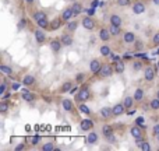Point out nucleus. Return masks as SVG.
Masks as SVG:
<instances>
[{
    "instance_id": "obj_14",
    "label": "nucleus",
    "mask_w": 159,
    "mask_h": 151,
    "mask_svg": "<svg viewBox=\"0 0 159 151\" xmlns=\"http://www.w3.org/2000/svg\"><path fill=\"white\" fill-rule=\"evenodd\" d=\"M135 41H137V35L133 31H124L123 32V42L126 45H134Z\"/></svg>"
},
{
    "instance_id": "obj_43",
    "label": "nucleus",
    "mask_w": 159,
    "mask_h": 151,
    "mask_svg": "<svg viewBox=\"0 0 159 151\" xmlns=\"http://www.w3.org/2000/svg\"><path fill=\"white\" fill-rule=\"evenodd\" d=\"M30 144L27 143V140L25 141H21V143H18V144H16V146H14V151H24V150H28L30 149Z\"/></svg>"
},
{
    "instance_id": "obj_51",
    "label": "nucleus",
    "mask_w": 159,
    "mask_h": 151,
    "mask_svg": "<svg viewBox=\"0 0 159 151\" xmlns=\"http://www.w3.org/2000/svg\"><path fill=\"white\" fill-rule=\"evenodd\" d=\"M144 48V45H143V42L140 41V39H137V41L134 42V49L135 50H141Z\"/></svg>"
},
{
    "instance_id": "obj_38",
    "label": "nucleus",
    "mask_w": 159,
    "mask_h": 151,
    "mask_svg": "<svg viewBox=\"0 0 159 151\" xmlns=\"http://www.w3.org/2000/svg\"><path fill=\"white\" fill-rule=\"evenodd\" d=\"M148 108H149V111H159V98H152L151 101H149V104H148Z\"/></svg>"
},
{
    "instance_id": "obj_12",
    "label": "nucleus",
    "mask_w": 159,
    "mask_h": 151,
    "mask_svg": "<svg viewBox=\"0 0 159 151\" xmlns=\"http://www.w3.org/2000/svg\"><path fill=\"white\" fill-rule=\"evenodd\" d=\"M102 66H103V63H101V60H99V59H92V60L89 62V72H91V74H99Z\"/></svg>"
},
{
    "instance_id": "obj_4",
    "label": "nucleus",
    "mask_w": 159,
    "mask_h": 151,
    "mask_svg": "<svg viewBox=\"0 0 159 151\" xmlns=\"http://www.w3.org/2000/svg\"><path fill=\"white\" fill-rule=\"evenodd\" d=\"M49 48H50V50H52V53L59 55V53L61 52V49L64 48V45L60 38H52L49 41Z\"/></svg>"
},
{
    "instance_id": "obj_36",
    "label": "nucleus",
    "mask_w": 159,
    "mask_h": 151,
    "mask_svg": "<svg viewBox=\"0 0 159 151\" xmlns=\"http://www.w3.org/2000/svg\"><path fill=\"white\" fill-rule=\"evenodd\" d=\"M22 99L27 102H32L36 99V94L30 92V91H22Z\"/></svg>"
},
{
    "instance_id": "obj_46",
    "label": "nucleus",
    "mask_w": 159,
    "mask_h": 151,
    "mask_svg": "<svg viewBox=\"0 0 159 151\" xmlns=\"http://www.w3.org/2000/svg\"><path fill=\"white\" fill-rule=\"evenodd\" d=\"M134 123H137V125H138V126H141V127H143V129H144V130H147L145 119H144V118H143V116H138V118H137V119H135V122H134Z\"/></svg>"
},
{
    "instance_id": "obj_17",
    "label": "nucleus",
    "mask_w": 159,
    "mask_h": 151,
    "mask_svg": "<svg viewBox=\"0 0 159 151\" xmlns=\"http://www.w3.org/2000/svg\"><path fill=\"white\" fill-rule=\"evenodd\" d=\"M60 17H61V20L64 21V24H66V22H69V21H71L73 17H74V11H73L71 6H69V7L64 8V10L61 11Z\"/></svg>"
},
{
    "instance_id": "obj_47",
    "label": "nucleus",
    "mask_w": 159,
    "mask_h": 151,
    "mask_svg": "<svg viewBox=\"0 0 159 151\" xmlns=\"http://www.w3.org/2000/svg\"><path fill=\"white\" fill-rule=\"evenodd\" d=\"M151 42H152V46H155V48H158V46H159V31H157V32H155L154 35H152Z\"/></svg>"
},
{
    "instance_id": "obj_58",
    "label": "nucleus",
    "mask_w": 159,
    "mask_h": 151,
    "mask_svg": "<svg viewBox=\"0 0 159 151\" xmlns=\"http://www.w3.org/2000/svg\"><path fill=\"white\" fill-rule=\"evenodd\" d=\"M69 2H71V3H73V2H75V0H69Z\"/></svg>"
},
{
    "instance_id": "obj_40",
    "label": "nucleus",
    "mask_w": 159,
    "mask_h": 151,
    "mask_svg": "<svg viewBox=\"0 0 159 151\" xmlns=\"http://www.w3.org/2000/svg\"><path fill=\"white\" fill-rule=\"evenodd\" d=\"M25 28H27V18L21 17V18L18 20V22H17V31L21 32V31H24Z\"/></svg>"
},
{
    "instance_id": "obj_23",
    "label": "nucleus",
    "mask_w": 159,
    "mask_h": 151,
    "mask_svg": "<svg viewBox=\"0 0 159 151\" xmlns=\"http://www.w3.org/2000/svg\"><path fill=\"white\" fill-rule=\"evenodd\" d=\"M109 24L112 25H117V27H121L123 25V17L120 14H116V13H112L109 17Z\"/></svg>"
},
{
    "instance_id": "obj_59",
    "label": "nucleus",
    "mask_w": 159,
    "mask_h": 151,
    "mask_svg": "<svg viewBox=\"0 0 159 151\" xmlns=\"http://www.w3.org/2000/svg\"><path fill=\"white\" fill-rule=\"evenodd\" d=\"M158 67H159V62H158Z\"/></svg>"
},
{
    "instance_id": "obj_13",
    "label": "nucleus",
    "mask_w": 159,
    "mask_h": 151,
    "mask_svg": "<svg viewBox=\"0 0 159 151\" xmlns=\"http://www.w3.org/2000/svg\"><path fill=\"white\" fill-rule=\"evenodd\" d=\"M93 126H95V122L89 118H85L80 122V129H81L82 132H89V130L93 129Z\"/></svg>"
},
{
    "instance_id": "obj_18",
    "label": "nucleus",
    "mask_w": 159,
    "mask_h": 151,
    "mask_svg": "<svg viewBox=\"0 0 159 151\" xmlns=\"http://www.w3.org/2000/svg\"><path fill=\"white\" fill-rule=\"evenodd\" d=\"M74 84H75V81H73V80H66V81H64L63 84L60 85V88H59V92H60V94L70 92V91L74 88Z\"/></svg>"
},
{
    "instance_id": "obj_41",
    "label": "nucleus",
    "mask_w": 159,
    "mask_h": 151,
    "mask_svg": "<svg viewBox=\"0 0 159 151\" xmlns=\"http://www.w3.org/2000/svg\"><path fill=\"white\" fill-rule=\"evenodd\" d=\"M78 109H80V112L84 113V115H91V113H92L91 108L87 106V105H85V102H82V104H78Z\"/></svg>"
},
{
    "instance_id": "obj_8",
    "label": "nucleus",
    "mask_w": 159,
    "mask_h": 151,
    "mask_svg": "<svg viewBox=\"0 0 159 151\" xmlns=\"http://www.w3.org/2000/svg\"><path fill=\"white\" fill-rule=\"evenodd\" d=\"M143 73H144V80L148 83H152L155 80V77H157V70H155V67H152L151 64L144 67Z\"/></svg>"
},
{
    "instance_id": "obj_22",
    "label": "nucleus",
    "mask_w": 159,
    "mask_h": 151,
    "mask_svg": "<svg viewBox=\"0 0 159 151\" xmlns=\"http://www.w3.org/2000/svg\"><path fill=\"white\" fill-rule=\"evenodd\" d=\"M98 115L101 116L102 119H105V120H107V119L113 118L112 108H110V106H103V108H101V109H99V112H98Z\"/></svg>"
},
{
    "instance_id": "obj_30",
    "label": "nucleus",
    "mask_w": 159,
    "mask_h": 151,
    "mask_svg": "<svg viewBox=\"0 0 159 151\" xmlns=\"http://www.w3.org/2000/svg\"><path fill=\"white\" fill-rule=\"evenodd\" d=\"M78 30V20H71V21L66 22V31L74 34Z\"/></svg>"
},
{
    "instance_id": "obj_24",
    "label": "nucleus",
    "mask_w": 159,
    "mask_h": 151,
    "mask_svg": "<svg viewBox=\"0 0 159 151\" xmlns=\"http://www.w3.org/2000/svg\"><path fill=\"white\" fill-rule=\"evenodd\" d=\"M36 84V77L34 74H25L22 78V85L25 87H34Z\"/></svg>"
},
{
    "instance_id": "obj_39",
    "label": "nucleus",
    "mask_w": 159,
    "mask_h": 151,
    "mask_svg": "<svg viewBox=\"0 0 159 151\" xmlns=\"http://www.w3.org/2000/svg\"><path fill=\"white\" fill-rule=\"evenodd\" d=\"M36 25H38L39 28H42V30H49V27H50V20L49 18H43V20H41V21H38L36 22Z\"/></svg>"
},
{
    "instance_id": "obj_7",
    "label": "nucleus",
    "mask_w": 159,
    "mask_h": 151,
    "mask_svg": "<svg viewBox=\"0 0 159 151\" xmlns=\"http://www.w3.org/2000/svg\"><path fill=\"white\" fill-rule=\"evenodd\" d=\"M113 74H115V66L110 63H103L101 72H99V77H101V78H109V77H112Z\"/></svg>"
},
{
    "instance_id": "obj_31",
    "label": "nucleus",
    "mask_w": 159,
    "mask_h": 151,
    "mask_svg": "<svg viewBox=\"0 0 159 151\" xmlns=\"http://www.w3.org/2000/svg\"><path fill=\"white\" fill-rule=\"evenodd\" d=\"M115 66V73L116 74H123L124 70H126V63L123 60H117L116 63H113Z\"/></svg>"
},
{
    "instance_id": "obj_3",
    "label": "nucleus",
    "mask_w": 159,
    "mask_h": 151,
    "mask_svg": "<svg viewBox=\"0 0 159 151\" xmlns=\"http://www.w3.org/2000/svg\"><path fill=\"white\" fill-rule=\"evenodd\" d=\"M34 36H35V41L36 44H38V46H42V45H45L48 42V35L46 32H45V30H42V28H36V30H34Z\"/></svg>"
},
{
    "instance_id": "obj_1",
    "label": "nucleus",
    "mask_w": 159,
    "mask_h": 151,
    "mask_svg": "<svg viewBox=\"0 0 159 151\" xmlns=\"http://www.w3.org/2000/svg\"><path fill=\"white\" fill-rule=\"evenodd\" d=\"M75 102L77 104H82V102H87L92 98V92H91V88H88V85L82 84V87L78 90V92L74 95Z\"/></svg>"
},
{
    "instance_id": "obj_49",
    "label": "nucleus",
    "mask_w": 159,
    "mask_h": 151,
    "mask_svg": "<svg viewBox=\"0 0 159 151\" xmlns=\"http://www.w3.org/2000/svg\"><path fill=\"white\" fill-rule=\"evenodd\" d=\"M151 132H152V136H157L158 133H159V123H154L152 125V127H151Z\"/></svg>"
},
{
    "instance_id": "obj_35",
    "label": "nucleus",
    "mask_w": 159,
    "mask_h": 151,
    "mask_svg": "<svg viewBox=\"0 0 159 151\" xmlns=\"http://www.w3.org/2000/svg\"><path fill=\"white\" fill-rule=\"evenodd\" d=\"M107 28H109L112 36H119V35H121V34H123V31H121V27H117V25L109 24V27H107Z\"/></svg>"
},
{
    "instance_id": "obj_54",
    "label": "nucleus",
    "mask_w": 159,
    "mask_h": 151,
    "mask_svg": "<svg viewBox=\"0 0 159 151\" xmlns=\"http://www.w3.org/2000/svg\"><path fill=\"white\" fill-rule=\"evenodd\" d=\"M151 2L154 6H159V0H151Z\"/></svg>"
},
{
    "instance_id": "obj_48",
    "label": "nucleus",
    "mask_w": 159,
    "mask_h": 151,
    "mask_svg": "<svg viewBox=\"0 0 159 151\" xmlns=\"http://www.w3.org/2000/svg\"><path fill=\"white\" fill-rule=\"evenodd\" d=\"M7 81L6 80H3L2 84H0V95H4L6 92H7Z\"/></svg>"
},
{
    "instance_id": "obj_26",
    "label": "nucleus",
    "mask_w": 159,
    "mask_h": 151,
    "mask_svg": "<svg viewBox=\"0 0 159 151\" xmlns=\"http://www.w3.org/2000/svg\"><path fill=\"white\" fill-rule=\"evenodd\" d=\"M25 140H27V143L30 144L31 147H36V146H39V144L42 143V137H41V136H28Z\"/></svg>"
},
{
    "instance_id": "obj_29",
    "label": "nucleus",
    "mask_w": 159,
    "mask_h": 151,
    "mask_svg": "<svg viewBox=\"0 0 159 151\" xmlns=\"http://www.w3.org/2000/svg\"><path fill=\"white\" fill-rule=\"evenodd\" d=\"M31 17H32V20L35 22H38V21H41V20H43V18H48V14L45 13L43 10H36V11H34Z\"/></svg>"
},
{
    "instance_id": "obj_9",
    "label": "nucleus",
    "mask_w": 159,
    "mask_h": 151,
    "mask_svg": "<svg viewBox=\"0 0 159 151\" xmlns=\"http://www.w3.org/2000/svg\"><path fill=\"white\" fill-rule=\"evenodd\" d=\"M99 143V134L95 132V130H89L87 134V137H85V144H88V146H95V144Z\"/></svg>"
},
{
    "instance_id": "obj_28",
    "label": "nucleus",
    "mask_w": 159,
    "mask_h": 151,
    "mask_svg": "<svg viewBox=\"0 0 159 151\" xmlns=\"http://www.w3.org/2000/svg\"><path fill=\"white\" fill-rule=\"evenodd\" d=\"M133 97H134L135 102H143L144 98H145V91H144L141 87H137V88H135L134 95H133Z\"/></svg>"
},
{
    "instance_id": "obj_11",
    "label": "nucleus",
    "mask_w": 159,
    "mask_h": 151,
    "mask_svg": "<svg viewBox=\"0 0 159 151\" xmlns=\"http://www.w3.org/2000/svg\"><path fill=\"white\" fill-rule=\"evenodd\" d=\"M60 39H61V42H63L64 48H70V46H73V44H74V36H73V34L69 32V31L61 34Z\"/></svg>"
},
{
    "instance_id": "obj_2",
    "label": "nucleus",
    "mask_w": 159,
    "mask_h": 151,
    "mask_svg": "<svg viewBox=\"0 0 159 151\" xmlns=\"http://www.w3.org/2000/svg\"><path fill=\"white\" fill-rule=\"evenodd\" d=\"M81 25H82V28H84L85 31H88V32H92V31H95V28H96V21L92 18V17L84 16L81 18Z\"/></svg>"
},
{
    "instance_id": "obj_25",
    "label": "nucleus",
    "mask_w": 159,
    "mask_h": 151,
    "mask_svg": "<svg viewBox=\"0 0 159 151\" xmlns=\"http://www.w3.org/2000/svg\"><path fill=\"white\" fill-rule=\"evenodd\" d=\"M71 8H73V11H74V17H78V16H81V13L84 11V4H82L81 2H78V0H75V2L71 3Z\"/></svg>"
},
{
    "instance_id": "obj_33",
    "label": "nucleus",
    "mask_w": 159,
    "mask_h": 151,
    "mask_svg": "<svg viewBox=\"0 0 159 151\" xmlns=\"http://www.w3.org/2000/svg\"><path fill=\"white\" fill-rule=\"evenodd\" d=\"M0 72H2L4 76H8V77H11V76L14 74L13 67L8 66V64H6V63H2V64H0Z\"/></svg>"
},
{
    "instance_id": "obj_50",
    "label": "nucleus",
    "mask_w": 159,
    "mask_h": 151,
    "mask_svg": "<svg viewBox=\"0 0 159 151\" xmlns=\"http://www.w3.org/2000/svg\"><path fill=\"white\" fill-rule=\"evenodd\" d=\"M106 141H107L109 144H116V143H117V137H116V133H115V134H112L110 137H107Z\"/></svg>"
},
{
    "instance_id": "obj_5",
    "label": "nucleus",
    "mask_w": 159,
    "mask_h": 151,
    "mask_svg": "<svg viewBox=\"0 0 159 151\" xmlns=\"http://www.w3.org/2000/svg\"><path fill=\"white\" fill-rule=\"evenodd\" d=\"M129 132H130V136H131L134 140H135V139L145 137V130H144L141 126H138L137 123L131 125V126H130V129H129Z\"/></svg>"
},
{
    "instance_id": "obj_34",
    "label": "nucleus",
    "mask_w": 159,
    "mask_h": 151,
    "mask_svg": "<svg viewBox=\"0 0 159 151\" xmlns=\"http://www.w3.org/2000/svg\"><path fill=\"white\" fill-rule=\"evenodd\" d=\"M134 102H135V99H134V97H131V95H127L123 98V104H124V106H126V109H131V108L134 106Z\"/></svg>"
},
{
    "instance_id": "obj_15",
    "label": "nucleus",
    "mask_w": 159,
    "mask_h": 151,
    "mask_svg": "<svg viewBox=\"0 0 159 151\" xmlns=\"http://www.w3.org/2000/svg\"><path fill=\"white\" fill-rule=\"evenodd\" d=\"M61 106L66 112L69 113H75V106H74V102L71 101L70 98H63L61 99Z\"/></svg>"
},
{
    "instance_id": "obj_32",
    "label": "nucleus",
    "mask_w": 159,
    "mask_h": 151,
    "mask_svg": "<svg viewBox=\"0 0 159 151\" xmlns=\"http://www.w3.org/2000/svg\"><path fill=\"white\" fill-rule=\"evenodd\" d=\"M10 108H11V104L8 99H2V101H0V113H2V115H6Z\"/></svg>"
},
{
    "instance_id": "obj_57",
    "label": "nucleus",
    "mask_w": 159,
    "mask_h": 151,
    "mask_svg": "<svg viewBox=\"0 0 159 151\" xmlns=\"http://www.w3.org/2000/svg\"><path fill=\"white\" fill-rule=\"evenodd\" d=\"M155 55H159V46H158V49H157V53Z\"/></svg>"
},
{
    "instance_id": "obj_6",
    "label": "nucleus",
    "mask_w": 159,
    "mask_h": 151,
    "mask_svg": "<svg viewBox=\"0 0 159 151\" xmlns=\"http://www.w3.org/2000/svg\"><path fill=\"white\" fill-rule=\"evenodd\" d=\"M131 11H133V14H135V16H141V14H144L147 11V4L143 2V0H135V2L131 4Z\"/></svg>"
},
{
    "instance_id": "obj_56",
    "label": "nucleus",
    "mask_w": 159,
    "mask_h": 151,
    "mask_svg": "<svg viewBox=\"0 0 159 151\" xmlns=\"http://www.w3.org/2000/svg\"><path fill=\"white\" fill-rule=\"evenodd\" d=\"M155 97H157V98H159V88H158V91H157V95H155Z\"/></svg>"
},
{
    "instance_id": "obj_16",
    "label": "nucleus",
    "mask_w": 159,
    "mask_h": 151,
    "mask_svg": "<svg viewBox=\"0 0 159 151\" xmlns=\"http://www.w3.org/2000/svg\"><path fill=\"white\" fill-rule=\"evenodd\" d=\"M112 112H113V118H119L126 112V106H124L123 102H117L112 106Z\"/></svg>"
},
{
    "instance_id": "obj_21",
    "label": "nucleus",
    "mask_w": 159,
    "mask_h": 151,
    "mask_svg": "<svg viewBox=\"0 0 159 151\" xmlns=\"http://www.w3.org/2000/svg\"><path fill=\"white\" fill-rule=\"evenodd\" d=\"M59 147L56 146V143L53 140H49V141H45L39 146V150L41 151H56Z\"/></svg>"
},
{
    "instance_id": "obj_55",
    "label": "nucleus",
    "mask_w": 159,
    "mask_h": 151,
    "mask_svg": "<svg viewBox=\"0 0 159 151\" xmlns=\"http://www.w3.org/2000/svg\"><path fill=\"white\" fill-rule=\"evenodd\" d=\"M155 140H157V141H158V143H159V133H158V134H157V136H155Z\"/></svg>"
},
{
    "instance_id": "obj_37",
    "label": "nucleus",
    "mask_w": 159,
    "mask_h": 151,
    "mask_svg": "<svg viewBox=\"0 0 159 151\" xmlns=\"http://www.w3.org/2000/svg\"><path fill=\"white\" fill-rule=\"evenodd\" d=\"M85 80H87V74L82 73V72H80V73H77V74L74 76V81H75V84H78V85L84 84Z\"/></svg>"
},
{
    "instance_id": "obj_53",
    "label": "nucleus",
    "mask_w": 159,
    "mask_h": 151,
    "mask_svg": "<svg viewBox=\"0 0 159 151\" xmlns=\"http://www.w3.org/2000/svg\"><path fill=\"white\" fill-rule=\"evenodd\" d=\"M24 2H25V3H27V4H28V6H32V4H34V3H35V0H24Z\"/></svg>"
},
{
    "instance_id": "obj_10",
    "label": "nucleus",
    "mask_w": 159,
    "mask_h": 151,
    "mask_svg": "<svg viewBox=\"0 0 159 151\" xmlns=\"http://www.w3.org/2000/svg\"><path fill=\"white\" fill-rule=\"evenodd\" d=\"M98 38L101 39V42H105V44H107V42L110 41V38H112V34H110L109 28H106V27L99 28V31H98Z\"/></svg>"
},
{
    "instance_id": "obj_45",
    "label": "nucleus",
    "mask_w": 159,
    "mask_h": 151,
    "mask_svg": "<svg viewBox=\"0 0 159 151\" xmlns=\"http://www.w3.org/2000/svg\"><path fill=\"white\" fill-rule=\"evenodd\" d=\"M116 4L119 7H129L133 4V0H116Z\"/></svg>"
},
{
    "instance_id": "obj_44",
    "label": "nucleus",
    "mask_w": 159,
    "mask_h": 151,
    "mask_svg": "<svg viewBox=\"0 0 159 151\" xmlns=\"http://www.w3.org/2000/svg\"><path fill=\"white\" fill-rule=\"evenodd\" d=\"M151 149H152V147H151V143H149V141L147 140V137H145V139H144V141L141 143L140 150H141V151H149Z\"/></svg>"
},
{
    "instance_id": "obj_27",
    "label": "nucleus",
    "mask_w": 159,
    "mask_h": 151,
    "mask_svg": "<svg viewBox=\"0 0 159 151\" xmlns=\"http://www.w3.org/2000/svg\"><path fill=\"white\" fill-rule=\"evenodd\" d=\"M99 53H101V56H103V58H109V56L112 55V49H110L109 45L103 42V44L99 46Z\"/></svg>"
},
{
    "instance_id": "obj_52",
    "label": "nucleus",
    "mask_w": 159,
    "mask_h": 151,
    "mask_svg": "<svg viewBox=\"0 0 159 151\" xmlns=\"http://www.w3.org/2000/svg\"><path fill=\"white\" fill-rule=\"evenodd\" d=\"M11 90H13V91L20 90V84H18V83H11Z\"/></svg>"
},
{
    "instance_id": "obj_42",
    "label": "nucleus",
    "mask_w": 159,
    "mask_h": 151,
    "mask_svg": "<svg viewBox=\"0 0 159 151\" xmlns=\"http://www.w3.org/2000/svg\"><path fill=\"white\" fill-rule=\"evenodd\" d=\"M131 69L134 70V72H141V70H144V64L141 60H134L131 63Z\"/></svg>"
},
{
    "instance_id": "obj_20",
    "label": "nucleus",
    "mask_w": 159,
    "mask_h": 151,
    "mask_svg": "<svg viewBox=\"0 0 159 151\" xmlns=\"http://www.w3.org/2000/svg\"><path fill=\"white\" fill-rule=\"evenodd\" d=\"M101 134H102V137L106 140L107 137H110L112 134H115V127H113L112 125H103L102 129H101Z\"/></svg>"
},
{
    "instance_id": "obj_19",
    "label": "nucleus",
    "mask_w": 159,
    "mask_h": 151,
    "mask_svg": "<svg viewBox=\"0 0 159 151\" xmlns=\"http://www.w3.org/2000/svg\"><path fill=\"white\" fill-rule=\"evenodd\" d=\"M63 24H64V21L61 20L60 16H59V17H55V18L50 20V27H49V30H50V31H57V30H60V28L63 27Z\"/></svg>"
}]
</instances>
